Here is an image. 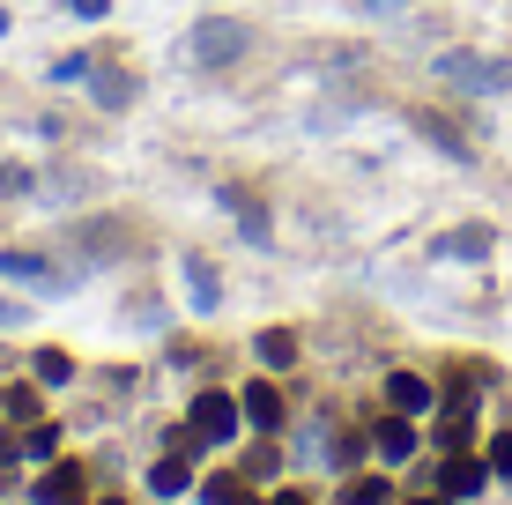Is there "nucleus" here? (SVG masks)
Here are the masks:
<instances>
[{"label":"nucleus","instance_id":"nucleus-1","mask_svg":"<svg viewBox=\"0 0 512 505\" xmlns=\"http://www.w3.org/2000/svg\"><path fill=\"white\" fill-rule=\"evenodd\" d=\"M431 75L461 97H505L512 90V60H498V52H438Z\"/></svg>","mask_w":512,"mask_h":505},{"label":"nucleus","instance_id":"nucleus-2","mask_svg":"<svg viewBox=\"0 0 512 505\" xmlns=\"http://www.w3.org/2000/svg\"><path fill=\"white\" fill-rule=\"evenodd\" d=\"M245 45H253V30L231 23V15H208V23H193V38H186V52H193L201 67H231Z\"/></svg>","mask_w":512,"mask_h":505},{"label":"nucleus","instance_id":"nucleus-3","mask_svg":"<svg viewBox=\"0 0 512 505\" xmlns=\"http://www.w3.org/2000/svg\"><path fill=\"white\" fill-rule=\"evenodd\" d=\"M186 424H193V431H201V439H208V446H223V439H238V424H245V409H238V402H231V394H223V387H208V394H201V402H193V409H186Z\"/></svg>","mask_w":512,"mask_h":505},{"label":"nucleus","instance_id":"nucleus-4","mask_svg":"<svg viewBox=\"0 0 512 505\" xmlns=\"http://www.w3.org/2000/svg\"><path fill=\"white\" fill-rule=\"evenodd\" d=\"M409 127H416V134H423V142H431L438 156H453V164H468V156H475V142H468L461 127H453L446 112H431V104H416V112H409Z\"/></svg>","mask_w":512,"mask_h":505},{"label":"nucleus","instance_id":"nucleus-5","mask_svg":"<svg viewBox=\"0 0 512 505\" xmlns=\"http://www.w3.org/2000/svg\"><path fill=\"white\" fill-rule=\"evenodd\" d=\"M0 275H8V283H30V290H52V298H60V290H75V275H60V268L38 260V253H0Z\"/></svg>","mask_w":512,"mask_h":505},{"label":"nucleus","instance_id":"nucleus-6","mask_svg":"<svg viewBox=\"0 0 512 505\" xmlns=\"http://www.w3.org/2000/svg\"><path fill=\"white\" fill-rule=\"evenodd\" d=\"M490 253H498V231H490V223H461V231H446L431 246V260H468V268H475V260H490Z\"/></svg>","mask_w":512,"mask_h":505},{"label":"nucleus","instance_id":"nucleus-7","mask_svg":"<svg viewBox=\"0 0 512 505\" xmlns=\"http://www.w3.org/2000/svg\"><path fill=\"white\" fill-rule=\"evenodd\" d=\"M386 409H401V416H431L438 409V387L423 372H386Z\"/></svg>","mask_w":512,"mask_h":505},{"label":"nucleus","instance_id":"nucleus-8","mask_svg":"<svg viewBox=\"0 0 512 505\" xmlns=\"http://www.w3.org/2000/svg\"><path fill=\"white\" fill-rule=\"evenodd\" d=\"M483 483H490V461H468V454H446V483H438V491H446L453 505H461V498H483Z\"/></svg>","mask_w":512,"mask_h":505},{"label":"nucleus","instance_id":"nucleus-9","mask_svg":"<svg viewBox=\"0 0 512 505\" xmlns=\"http://www.w3.org/2000/svg\"><path fill=\"white\" fill-rule=\"evenodd\" d=\"M179 275H186V298L201 305V312H216V305H223V275H216V260L193 253V260H179Z\"/></svg>","mask_w":512,"mask_h":505},{"label":"nucleus","instance_id":"nucleus-10","mask_svg":"<svg viewBox=\"0 0 512 505\" xmlns=\"http://www.w3.org/2000/svg\"><path fill=\"white\" fill-rule=\"evenodd\" d=\"M238 409H245V424L275 431V424H282V387H275V379H253V387L238 394Z\"/></svg>","mask_w":512,"mask_h":505},{"label":"nucleus","instance_id":"nucleus-11","mask_svg":"<svg viewBox=\"0 0 512 505\" xmlns=\"http://www.w3.org/2000/svg\"><path fill=\"white\" fill-rule=\"evenodd\" d=\"M372 446H379V461H409V454H416V416L394 409V416L372 431Z\"/></svg>","mask_w":512,"mask_h":505},{"label":"nucleus","instance_id":"nucleus-12","mask_svg":"<svg viewBox=\"0 0 512 505\" xmlns=\"http://www.w3.org/2000/svg\"><path fill=\"white\" fill-rule=\"evenodd\" d=\"M90 97L104 104V112H127V104H134L141 90H134V75H127V67H97V82H90Z\"/></svg>","mask_w":512,"mask_h":505},{"label":"nucleus","instance_id":"nucleus-13","mask_svg":"<svg viewBox=\"0 0 512 505\" xmlns=\"http://www.w3.org/2000/svg\"><path fill=\"white\" fill-rule=\"evenodd\" d=\"M223 208H231V216H238V231H245V238H253V246H268V238H275V223H268V208H260L253 194H223Z\"/></svg>","mask_w":512,"mask_h":505},{"label":"nucleus","instance_id":"nucleus-14","mask_svg":"<svg viewBox=\"0 0 512 505\" xmlns=\"http://www.w3.org/2000/svg\"><path fill=\"white\" fill-rule=\"evenodd\" d=\"M186 483H193V461L186 454H164V461L149 468V491L156 498H186Z\"/></svg>","mask_w":512,"mask_h":505},{"label":"nucleus","instance_id":"nucleus-15","mask_svg":"<svg viewBox=\"0 0 512 505\" xmlns=\"http://www.w3.org/2000/svg\"><path fill=\"white\" fill-rule=\"evenodd\" d=\"M253 350H260V364H268V372H290V364H297V335H290V327H268Z\"/></svg>","mask_w":512,"mask_h":505},{"label":"nucleus","instance_id":"nucleus-16","mask_svg":"<svg viewBox=\"0 0 512 505\" xmlns=\"http://www.w3.org/2000/svg\"><path fill=\"white\" fill-rule=\"evenodd\" d=\"M201 505H260V498L245 491L238 476H208V483H201Z\"/></svg>","mask_w":512,"mask_h":505},{"label":"nucleus","instance_id":"nucleus-17","mask_svg":"<svg viewBox=\"0 0 512 505\" xmlns=\"http://www.w3.org/2000/svg\"><path fill=\"white\" fill-rule=\"evenodd\" d=\"M75 483H82V476H75L67 461H60V468H45V483H38V505H67V498H75Z\"/></svg>","mask_w":512,"mask_h":505},{"label":"nucleus","instance_id":"nucleus-18","mask_svg":"<svg viewBox=\"0 0 512 505\" xmlns=\"http://www.w3.org/2000/svg\"><path fill=\"white\" fill-rule=\"evenodd\" d=\"M342 505H394V483H386V476H357L342 491Z\"/></svg>","mask_w":512,"mask_h":505},{"label":"nucleus","instance_id":"nucleus-19","mask_svg":"<svg viewBox=\"0 0 512 505\" xmlns=\"http://www.w3.org/2000/svg\"><path fill=\"white\" fill-rule=\"evenodd\" d=\"M52 454H60V431H52V424H30V431H23V461H52Z\"/></svg>","mask_w":512,"mask_h":505},{"label":"nucleus","instance_id":"nucleus-20","mask_svg":"<svg viewBox=\"0 0 512 505\" xmlns=\"http://www.w3.org/2000/svg\"><path fill=\"white\" fill-rule=\"evenodd\" d=\"M82 75H97L90 52H60V60H52V82H82Z\"/></svg>","mask_w":512,"mask_h":505},{"label":"nucleus","instance_id":"nucleus-21","mask_svg":"<svg viewBox=\"0 0 512 505\" xmlns=\"http://www.w3.org/2000/svg\"><path fill=\"white\" fill-rule=\"evenodd\" d=\"M67 372H75V357H67V350H38V379H45V387H60Z\"/></svg>","mask_w":512,"mask_h":505},{"label":"nucleus","instance_id":"nucleus-22","mask_svg":"<svg viewBox=\"0 0 512 505\" xmlns=\"http://www.w3.org/2000/svg\"><path fill=\"white\" fill-rule=\"evenodd\" d=\"M30 186H38V171H23V164H0V201L30 194Z\"/></svg>","mask_w":512,"mask_h":505},{"label":"nucleus","instance_id":"nucleus-23","mask_svg":"<svg viewBox=\"0 0 512 505\" xmlns=\"http://www.w3.org/2000/svg\"><path fill=\"white\" fill-rule=\"evenodd\" d=\"M327 461H334V468H357V461H364V431H349V439H334V446H327Z\"/></svg>","mask_w":512,"mask_h":505},{"label":"nucleus","instance_id":"nucleus-24","mask_svg":"<svg viewBox=\"0 0 512 505\" xmlns=\"http://www.w3.org/2000/svg\"><path fill=\"white\" fill-rule=\"evenodd\" d=\"M490 476H512V431H498V439H490Z\"/></svg>","mask_w":512,"mask_h":505},{"label":"nucleus","instance_id":"nucleus-25","mask_svg":"<svg viewBox=\"0 0 512 505\" xmlns=\"http://www.w3.org/2000/svg\"><path fill=\"white\" fill-rule=\"evenodd\" d=\"M52 194H90V171H52Z\"/></svg>","mask_w":512,"mask_h":505},{"label":"nucleus","instance_id":"nucleus-26","mask_svg":"<svg viewBox=\"0 0 512 505\" xmlns=\"http://www.w3.org/2000/svg\"><path fill=\"white\" fill-rule=\"evenodd\" d=\"M67 15H82V23H97V15H112V0H67Z\"/></svg>","mask_w":512,"mask_h":505},{"label":"nucleus","instance_id":"nucleus-27","mask_svg":"<svg viewBox=\"0 0 512 505\" xmlns=\"http://www.w3.org/2000/svg\"><path fill=\"white\" fill-rule=\"evenodd\" d=\"M23 320H30L23 305H15V298H0V327H23Z\"/></svg>","mask_w":512,"mask_h":505},{"label":"nucleus","instance_id":"nucleus-28","mask_svg":"<svg viewBox=\"0 0 512 505\" xmlns=\"http://www.w3.org/2000/svg\"><path fill=\"white\" fill-rule=\"evenodd\" d=\"M409 505H453V498H446V491H438V498H409Z\"/></svg>","mask_w":512,"mask_h":505},{"label":"nucleus","instance_id":"nucleus-29","mask_svg":"<svg viewBox=\"0 0 512 505\" xmlns=\"http://www.w3.org/2000/svg\"><path fill=\"white\" fill-rule=\"evenodd\" d=\"M364 8H379V15H386V8H401V0H364Z\"/></svg>","mask_w":512,"mask_h":505},{"label":"nucleus","instance_id":"nucleus-30","mask_svg":"<svg viewBox=\"0 0 512 505\" xmlns=\"http://www.w3.org/2000/svg\"><path fill=\"white\" fill-rule=\"evenodd\" d=\"M0 38H8V8H0Z\"/></svg>","mask_w":512,"mask_h":505},{"label":"nucleus","instance_id":"nucleus-31","mask_svg":"<svg viewBox=\"0 0 512 505\" xmlns=\"http://www.w3.org/2000/svg\"><path fill=\"white\" fill-rule=\"evenodd\" d=\"M282 505H305V498H297V491H290V498H282Z\"/></svg>","mask_w":512,"mask_h":505},{"label":"nucleus","instance_id":"nucleus-32","mask_svg":"<svg viewBox=\"0 0 512 505\" xmlns=\"http://www.w3.org/2000/svg\"><path fill=\"white\" fill-rule=\"evenodd\" d=\"M104 505H119V498H104Z\"/></svg>","mask_w":512,"mask_h":505}]
</instances>
